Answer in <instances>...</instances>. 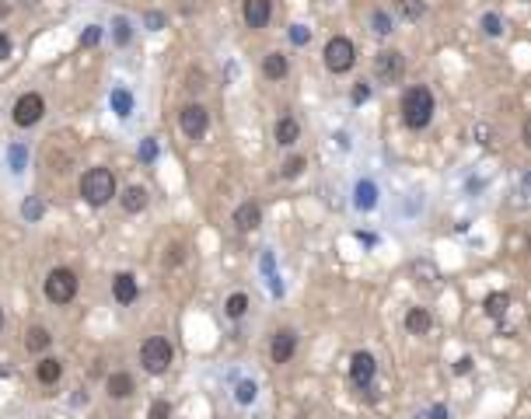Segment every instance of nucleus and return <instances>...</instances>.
Listing matches in <instances>:
<instances>
[{
	"instance_id": "393cba45",
	"label": "nucleus",
	"mask_w": 531,
	"mask_h": 419,
	"mask_svg": "<svg viewBox=\"0 0 531 419\" xmlns=\"http://www.w3.org/2000/svg\"><path fill=\"white\" fill-rule=\"evenodd\" d=\"M224 311H227L231 318H242V315L248 311V297H245V293H231V297H227V308H224Z\"/></svg>"
},
{
	"instance_id": "20e7f679",
	"label": "nucleus",
	"mask_w": 531,
	"mask_h": 419,
	"mask_svg": "<svg viewBox=\"0 0 531 419\" xmlns=\"http://www.w3.org/2000/svg\"><path fill=\"white\" fill-rule=\"evenodd\" d=\"M45 297L53 304H70L77 297V273L67 269V266H56L49 276H45Z\"/></svg>"
},
{
	"instance_id": "4468645a",
	"label": "nucleus",
	"mask_w": 531,
	"mask_h": 419,
	"mask_svg": "<svg viewBox=\"0 0 531 419\" xmlns=\"http://www.w3.org/2000/svg\"><path fill=\"white\" fill-rule=\"evenodd\" d=\"M235 224H238L242 231H255V227L262 224V210H259V203H242V207L235 210Z\"/></svg>"
},
{
	"instance_id": "6ab92c4d",
	"label": "nucleus",
	"mask_w": 531,
	"mask_h": 419,
	"mask_svg": "<svg viewBox=\"0 0 531 419\" xmlns=\"http://www.w3.org/2000/svg\"><path fill=\"white\" fill-rule=\"evenodd\" d=\"M49 342H53V335H49V329H42V325H32V329L25 332V346H28V353H42V349H49Z\"/></svg>"
},
{
	"instance_id": "7ed1b4c3",
	"label": "nucleus",
	"mask_w": 531,
	"mask_h": 419,
	"mask_svg": "<svg viewBox=\"0 0 531 419\" xmlns=\"http://www.w3.org/2000/svg\"><path fill=\"white\" fill-rule=\"evenodd\" d=\"M171 360H175V349H171V342L164 335H151L140 346V364H144L147 374H164L171 367Z\"/></svg>"
},
{
	"instance_id": "5701e85b",
	"label": "nucleus",
	"mask_w": 531,
	"mask_h": 419,
	"mask_svg": "<svg viewBox=\"0 0 531 419\" xmlns=\"http://www.w3.org/2000/svg\"><path fill=\"white\" fill-rule=\"evenodd\" d=\"M109 102H112V112H116V116H129V112H133V94H129L126 87H116Z\"/></svg>"
},
{
	"instance_id": "a19ab883",
	"label": "nucleus",
	"mask_w": 531,
	"mask_h": 419,
	"mask_svg": "<svg viewBox=\"0 0 531 419\" xmlns=\"http://www.w3.org/2000/svg\"><path fill=\"white\" fill-rule=\"evenodd\" d=\"M430 419H448V409H444V406H437V409L430 413Z\"/></svg>"
},
{
	"instance_id": "412c9836",
	"label": "nucleus",
	"mask_w": 531,
	"mask_h": 419,
	"mask_svg": "<svg viewBox=\"0 0 531 419\" xmlns=\"http://www.w3.org/2000/svg\"><path fill=\"white\" fill-rule=\"evenodd\" d=\"M357 210H374V203H377V185L374 182H357Z\"/></svg>"
},
{
	"instance_id": "aec40b11",
	"label": "nucleus",
	"mask_w": 531,
	"mask_h": 419,
	"mask_svg": "<svg viewBox=\"0 0 531 419\" xmlns=\"http://www.w3.org/2000/svg\"><path fill=\"white\" fill-rule=\"evenodd\" d=\"M301 136V126H297V119H290V116H284L280 123H277V143H284V147H290L294 140Z\"/></svg>"
},
{
	"instance_id": "c85d7f7f",
	"label": "nucleus",
	"mask_w": 531,
	"mask_h": 419,
	"mask_svg": "<svg viewBox=\"0 0 531 419\" xmlns=\"http://www.w3.org/2000/svg\"><path fill=\"white\" fill-rule=\"evenodd\" d=\"M301 171H304V158H290L284 165V178H297Z\"/></svg>"
},
{
	"instance_id": "72a5a7b5",
	"label": "nucleus",
	"mask_w": 531,
	"mask_h": 419,
	"mask_svg": "<svg viewBox=\"0 0 531 419\" xmlns=\"http://www.w3.org/2000/svg\"><path fill=\"white\" fill-rule=\"evenodd\" d=\"M98 39H102V28H98V25H91V28L81 36V45H95Z\"/></svg>"
},
{
	"instance_id": "58836bf2",
	"label": "nucleus",
	"mask_w": 531,
	"mask_h": 419,
	"mask_svg": "<svg viewBox=\"0 0 531 419\" xmlns=\"http://www.w3.org/2000/svg\"><path fill=\"white\" fill-rule=\"evenodd\" d=\"M140 154H144V161H154V154H158V147H154V140H147Z\"/></svg>"
},
{
	"instance_id": "c756f323",
	"label": "nucleus",
	"mask_w": 531,
	"mask_h": 419,
	"mask_svg": "<svg viewBox=\"0 0 531 419\" xmlns=\"http://www.w3.org/2000/svg\"><path fill=\"white\" fill-rule=\"evenodd\" d=\"M252 398H255V384H252V381H242V384H238V402L248 406Z\"/></svg>"
},
{
	"instance_id": "79ce46f5",
	"label": "nucleus",
	"mask_w": 531,
	"mask_h": 419,
	"mask_svg": "<svg viewBox=\"0 0 531 419\" xmlns=\"http://www.w3.org/2000/svg\"><path fill=\"white\" fill-rule=\"evenodd\" d=\"M0 329H4V308H0Z\"/></svg>"
},
{
	"instance_id": "b1692460",
	"label": "nucleus",
	"mask_w": 531,
	"mask_h": 419,
	"mask_svg": "<svg viewBox=\"0 0 531 419\" xmlns=\"http://www.w3.org/2000/svg\"><path fill=\"white\" fill-rule=\"evenodd\" d=\"M399 14L406 21H419L423 18V0H399Z\"/></svg>"
},
{
	"instance_id": "a878e982",
	"label": "nucleus",
	"mask_w": 531,
	"mask_h": 419,
	"mask_svg": "<svg viewBox=\"0 0 531 419\" xmlns=\"http://www.w3.org/2000/svg\"><path fill=\"white\" fill-rule=\"evenodd\" d=\"M370 28H374L377 36H388V32H392V14H388V11H374V14H370Z\"/></svg>"
},
{
	"instance_id": "cd10ccee",
	"label": "nucleus",
	"mask_w": 531,
	"mask_h": 419,
	"mask_svg": "<svg viewBox=\"0 0 531 419\" xmlns=\"http://www.w3.org/2000/svg\"><path fill=\"white\" fill-rule=\"evenodd\" d=\"M308 39H311V28H304V25H290V42H294V45H304Z\"/></svg>"
},
{
	"instance_id": "dca6fc26",
	"label": "nucleus",
	"mask_w": 531,
	"mask_h": 419,
	"mask_svg": "<svg viewBox=\"0 0 531 419\" xmlns=\"http://www.w3.org/2000/svg\"><path fill=\"white\" fill-rule=\"evenodd\" d=\"M286 70H290V60H286L284 53H269V56L262 60V74H266L269 81H280V77H286Z\"/></svg>"
},
{
	"instance_id": "2f4dec72",
	"label": "nucleus",
	"mask_w": 531,
	"mask_h": 419,
	"mask_svg": "<svg viewBox=\"0 0 531 419\" xmlns=\"http://www.w3.org/2000/svg\"><path fill=\"white\" fill-rule=\"evenodd\" d=\"M116 42H119V45L129 42V21H126V18H116Z\"/></svg>"
},
{
	"instance_id": "c9c22d12",
	"label": "nucleus",
	"mask_w": 531,
	"mask_h": 419,
	"mask_svg": "<svg viewBox=\"0 0 531 419\" xmlns=\"http://www.w3.org/2000/svg\"><path fill=\"white\" fill-rule=\"evenodd\" d=\"M161 25H164V14L151 11V14H147V28H151V32H161Z\"/></svg>"
},
{
	"instance_id": "ddd939ff",
	"label": "nucleus",
	"mask_w": 531,
	"mask_h": 419,
	"mask_svg": "<svg viewBox=\"0 0 531 419\" xmlns=\"http://www.w3.org/2000/svg\"><path fill=\"white\" fill-rule=\"evenodd\" d=\"M483 311H486V318H493V322H503V315L510 311V293H503V290L490 293L483 300Z\"/></svg>"
},
{
	"instance_id": "e433bc0d",
	"label": "nucleus",
	"mask_w": 531,
	"mask_h": 419,
	"mask_svg": "<svg viewBox=\"0 0 531 419\" xmlns=\"http://www.w3.org/2000/svg\"><path fill=\"white\" fill-rule=\"evenodd\" d=\"M472 371V357H461L458 364H454V374H468Z\"/></svg>"
},
{
	"instance_id": "7c9ffc66",
	"label": "nucleus",
	"mask_w": 531,
	"mask_h": 419,
	"mask_svg": "<svg viewBox=\"0 0 531 419\" xmlns=\"http://www.w3.org/2000/svg\"><path fill=\"white\" fill-rule=\"evenodd\" d=\"M483 32H486V36H500V32H503L496 14H486V18H483Z\"/></svg>"
},
{
	"instance_id": "f03ea898",
	"label": "nucleus",
	"mask_w": 531,
	"mask_h": 419,
	"mask_svg": "<svg viewBox=\"0 0 531 419\" xmlns=\"http://www.w3.org/2000/svg\"><path fill=\"white\" fill-rule=\"evenodd\" d=\"M81 196L84 203H91V207H105L112 196H116V175L109 171V168H87L81 175Z\"/></svg>"
},
{
	"instance_id": "f8f14e48",
	"label": "nucleus",
	"mask_w": 531,
	"mask_h": 419,
	"mask_svg": "<svg viewBox=\"0 0 531 419\" xmlns=\"http://www.w3.org/2000/svg\"><path fill=\"white\" fill-rule=\"evenodd\" d=\"M136 293H140L136 276H133V273H116V280H112V297H116L119 304H133Z\"/></svg>"
},
{
	"instance_id": "f257e3e1",
	"label": "nucleus",
	"mask_w": 531,
	"mask_h": 419,
	"mask_svg": "<svg viewBox=\"0 0 531 419\" xmlns=\"http://www.w3.org/2000/svg\"><path fill=\"white\" fill-rule=\"evenodd\" d=\"M434 119V91L427 84H416L402 94V123L409 129H427Z\"/></svg>"
},
{
	"instance_id": "39448f33",
	"label": "nucleus",
	"mask_w": 531,
	"mask_h": 419,
	"mask_svg": "<svg viewBox=\"0 0 531 419\" xmlns=\"http://www.w3.org/2000/svg\"><path fill=\"white\" fill-rule=\"evenodd\" d=\"M353 63H357L353 42L346 39V36H332L326 42V67L332 74H346V70H353Z\"/></svg>"
},
{
	"instance_id": "ea45409f",
	"label": "nucleus",
	"mask_w": 531,
	"mask_h": 419,
	"mask_svg": "<svg viewBox=\"0 0 531 419\" xmlns=\"http://www.w3.org/2000/svg\"><path fill=\"white\" fill-rule=\"evenodd\" d=\"M21 158H25V151H21V147H14V151H11V161H14V168H21Z\"/></svg>"
},
{
	"instance_id": "9d476101",
	"label": "nucleus",
	"mask_w": 531,
	"mask_h": 419,
	"mask_svg": "<svg viewBox=\"0 0 531 419\" xmlns=\"http://www.w3.org/2000/svg\"><path fill=\"white\" fill-rule=\"evenodd\" d=\"M242 18L248 28H266L273 18V0H245L242 4Z\"/></svg>"
},
{
	"instance_id": "4be33fe9",
	"label": "nucleus",
	"mask_w": 531,
	"mask_h": 419,
	"mask_svg": "<svg viewBox=\"0 0 531 419\" xmlns=\"http://www.w3.org/2000/svg\"><path fill=\"white\" fill-rule=\"evenodd\" d=\"M109 395H112V398H129V395H133V377L109 374Z\"/></svg>"
},
{
	"instance_id": "6e6552de",
	"label": "nucleus",
	"mask_w": 531,
	"mask_h": 419,
	"mask_svg": "<svg viewBox=\"0 0 531 419\" xmlns=\"http://www.w3.org/2000/svg\"><path fill=\"white\" fill-rule=\"evenodd\" d=\"M178 126H182V133L189 140H203L206 129H210V112H206L203 105H186L182 116H178Z\"/></svg>"
},
{
	"instance_id": "37998d69",
	"label": "nucleus",
	"mask_w": 531,
	"mask_h": 419,
	"mask_svg": "<svg viewBox=\"0 0 531 419\" xmlns=\"http://www.w3.org/2000/svg\"><path fill=\"white\" fill-rule=\"evenodd\" d=\"M21 4H36V0H21Z\"/></svg>"
},
{
	"instance_id": "a211bd4d",
	"label": "nucleus",
	"mask_w": 531,
	"mask_h": 419,
	"mask_svg": "<svg viewBox=\"0 0 531 419\" xmlns=\"http://www.w3.org/2000/svg\"><path fill=\"white\" fill-rule=\"evenodd\" d=\"M60 374H63V364H60V360H53V357H45V360L36 364V377H39L42 384H56Z\"/></svg>"
},
{
	"instance_id": "2eb2a0df",
	"label": "nucleus",
	"mask_w": 531,
	"mask_h": 419,
	"mask_svg": "<svg viewBox=\"0 0 531 419\" xmlns=\"http://www.w3.org/2000/svg\"><path fill=\"white\" fill-rule=\"evenodd\" d=\"M430 325H434V318H430V311L427 308H409L406 315V329L412 335H427L430 332Z\"/></svg>"
},
{
	"instance_id": "f3484780",
	"label": "nucleus",
	"mask_w": 531,
	"mask_h": 419,
	"mask_svg": "<svg viewBox=\"0 0 531 419\" xmlns=\"http://www.w3.org/2000/svg\"><path fill=\"white\" fill-rule=\"evenodd\" d=\"M119 203H123L126 213H140V210L147 207V189L144 185H129L123 196H119Z\"/></svg>"
},
{
	"instance_id": "1a4fd4ad",
	"label": "nucleus",
	"mask_w": 531,
	"mask_h": 419,
	"mask_svg": "<svg viewBox=\"0 0 531 419\" xmlns=\"http://www.w3.org/2000/svg\"><path fill=\"white\" fill-rule=\"evenodd\" d=\"M374 371H377V360L370 357L368 349H357L350 357V377H353L357 388H368L370 381H374Z\"/></svg>"
},
{
	"instance_id": "bb28decb",
	"label": "nucleus",
	"mask_w": 531,
	"mask_h": 419,
	"mask_svg": "<svg viewBox=\"0 0 531 419\" xmlns=\"http://www.w3.org/2000/svg\"><path fill=\"white\" fill-rule=\"evenodd\" d=\"M147 419H171V406H168L164 398H158V402L151 406V413H147Z\"/></svg>"
},
{
	"instance_id": "423d86ee",
	"label": "nucleus",
	"mask_w": 531,
	"mask_h": 419,
	"mask_svg": "<svg viewBox=\"0 0 531 419\" xmlns=\"http://www.w3.org/2000/svg\"><path fill=\"white\" fill-rule=\"evenodd\" d=\"M374 74H377V81L395 84L402 74H406V60H402V53H399V49H381V53L374 56Z\"/></svg>"
},
{
	"instance_id": "473e14b6",
	"label": "nucleus",
	"mask_w": 531,
	"mask_h": 419,
	"mask_svg": "<svg viewBox=\"0 0 531 419\" xmlns=\"http://www.w3.org/2000/svg\"><path fill=\"white\" fill-rule=\"evenodd\" d=\"M11 49H14L11 36H7V32H0V63H4V60H11Z\"/></svg>"
},
{
	"instance_id": "f704fd0d",
	"label": "nucleus",
	"mask_w": 531,
	"mask_h": 419,
	"mask_svg": "<svg viewBox=\"0 0 531 419\" xmlns=\"http://www.w3.org/2000/svg\"><path fill=\"white\" fill-rule=\"evenodd\" d=\"M370 98V84H357V87H353V102H357V105H360V102H368Z\"/></svg>"
},
{
	"instance_id": "4c0bfd02",
	"label": "nucleus",
	"mask_w": 531,
	"mask_h": 419,
	"mask_svg": "<svg viewBox=\"0 0 531 419\" xmlns=\"http://www.w3.org/2000/svg\"><path fill=\"white\" fill-rule=\"evenodd\" d=\"M21 213L36 220V217H39V213H42V207H39V203H36V200H32V203H25V207H21Z\"/></svg>"
},
{
	"instance_id": "9b49d317",
	"label": "nucleus",
	"mask_w": 531,
	"mask_h": 419,
	"mask_svg": "<svg viewBox=\"0 0 531 419\" xmlns=\"http://www.w3.org/2000/svg\"><path fill=\"white\" fill-rule=\"evenodd\" d=\"M294 353H297V335L290 332V329H280V332L273 335V346H269L273 364H290Z\"/></svg>"
},
{
	"instance_id": "0eeeda50",
	"label": "nucleus",
	"mask_w": 531,
	"mask_h": 419,
	"mask_svg": "<svg viewBox=\"0 0 531 419\" xmlns=\"http://www.w3.org/2000/svg\"><path fill=\"white\" fill-rule=\"evenodd\" d=\"M42 116H45V102H42V94H36V91H28V94H21L14 102V123L21 126V129L36 126Z\"/></svg>"
}]
</instances>
